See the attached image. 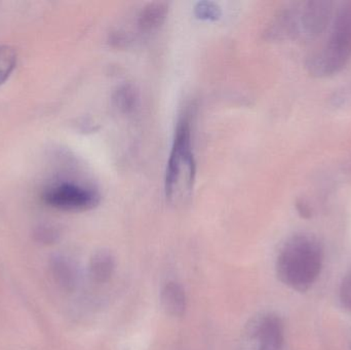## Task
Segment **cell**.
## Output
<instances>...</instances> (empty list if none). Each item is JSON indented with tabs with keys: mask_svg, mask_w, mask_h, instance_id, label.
Returning a JSON list of instances; mask_svg holds the SVG:
<instances>
[{
	"mask_svg": "<svg viewBox=\"0 0 351 350\" xmlns=\"http://www.w3.org/2000/svg\"><path fill=\"white\" fill-rule=\"evenodd\" d=\"M300 4H290L278 12L266 32L268 38L286 40L300 37Z\"/></svg>",
	"mask_w": 351,
	"mask_h": 350,
	"instance_id": "cell-7",
	"label": "cell"
},
{
	"mask_svg": "<svg viewBox=\"0 0 351 350\" xmlns=\"http://www.w3.org/2000/svg\"><path fill=\"white\" fill-rule=\"evenodd\" d=\"M334 2L306 1L300 4V37L313 40L327 28L333 14Z\"/></svg>",
	"mask_w": 351,
	"mask_h": 350,
	"instance_id": "cell-6",
	"label": "cell"
},
{
	"mask_svg": "<svg viewBox=\"0 0 351 350\" xmlns=\"http://www.w3.org/2000/svg\"><path fill=\"white\" fill-rule=\"evenodd\" d=\"M115 106L123 113H131L135 110L138 103V92L131 84L119 86L113 96Z\"/></svg>",
	"mask_w": 351,
	"mask_h": 350,
	"instance_id": "cell-12",
	"label": "cell"
},
{
	"mask_svg": "<svg viewBox=\"0 0 351 350\" xmlns=\"http://www.w3.org/2000/svg\"><path fill=\"white\" fill-rule=\"evenodd\" d=\"M285 326L274 312H260L241 331L239 350H284Z\"/></svg>",
	"mask_w": 351,
	"mask_h": 350,
	"instance_id": "cell-4",
	"label": "cell"
},
{
	"mask_svg": "<svg viewBox=\"0 0 351 350\" xmlns=\"http://www.w3.org/2000/svg\"><path fill=\"white\" fill-rule=\"evenodd\" d=\"M160 305L167 316L182 318L187 308L185 290L179 283L169 282L160 292Z\"/></svg>",
	"mask_w": 351,
	"mask_h": 350,
	"instance_id": "cell-8",
	"label": "cell"
},
{
	"mask_svg": "<svg viewBox=\"0 0 351 350\" xmlns=\"http://www.w3.org/2000/svg\"><path fill=\"white\" fill-rule=\"evenodd\" d=\"M51 273L58 285L66 291H73L78 283V271L73 261L64 255L51 258Z\"/></svg>",
	"mask_w": 351,
	"mask_h": 350,
	"instance_id": "cell-9",
	"label": "cell"
},
{
	"mask_svg": "<svg viewBox=\"0 0 351 350\" xmlns=\"http://www.w3.org/2000/svg\"><path fill=\"white\" fill-rule=\"evenodd\" d=\"M100 193L80 183H57L45 189L43 199L49 207L66 212H84L94 209L100 203Z\"/></svg>",
	"mask_w": 351,
	"mask_h": 350,
	"instance_id": "cell-5",
	"label": "cell"
},
{
	"mask_svg": "<svg viewBox=\"0 0 351 350\" xmlns=\"http://www.w3.org/2000/svg\"><path fill=\"white\" fill-rule=\"evenodd\" d=\"M351 58V1L344 2L334 20L327 45L305 62L313 77H329L344 69Z\"/></svg>",
	"mask_w": 351,
	"mask_h": 350,
	"instance_id": "cell-3",
	"label": "cell"
},
{
	"mask_svg": "<svg viewBox=\"0 0 351 350\" xmlns=\"http://www.w3.org/2000/svg\"><path fill=\"white\" fill-rule=\"evenodd\" d=\"M16 64V51L10 45H0V84L12 73Z\"/></svg>",
	"mask_w": 351,
	"mask_h": 350,
	"instance_id": "cell-13",
	"label": "cell"
},
{
	"mask_svg": "<svg viewBox=\"0 0 351 350\" xmlns=\"http://www.w3.org/2000/svg\"><path fill=\"white\" fill-rule=\"evenodd\" d=\"M194 12H195L196 16L202 20H217L221 16L220 8L214 2L210 1L198 2Z\"/></svg>",
	"mask_w": 351,
	"mask_h": 350,
	"instance_id": "cell-14",
	"label": "cell"
},
{
	"mask_svg": "<svg viewBox=\"0 0 351 350\" xmlns=\"http://www.w3.org/2000/svg\"><path fill=\"white\" fill-rule=\"evenodd\" d=\"M323 264L322 242L311 234H295L287 240L278 253L276 275L287 287L305 293L319 279Z\"/></svg>",
	"mask_w": 351,
	"mask_h": 350,
	"instance_id": "cell-1",
	"label": "cell"
},
{
	"mask_svg": "<svg viewBox=\"0 0 351 350\" xmlns=\"http://www.w3.org/2000/svg\"><path fill=\"white\" fill-rule=\"evenodd\" d=\"M296 210L303 219H311L313 217V210L305 199H297Z\"/></svg>",
	"mask_w": 351,
	"mask_h": 350,
	"instance_id": "cell-16",
	"label": "cell"
},
{
	"mask_svg": "<svg viewBox=\"0 0 351 350\" xmlns=\"http://www.w3.org/2000/svg\"><path fill=\"white\" fill-rule=\"evenodd\" d=\"M340 302L348 312H351V271L342 279L339 290Z\"/></svg>",
	"mask_w": 351,
	"mask_h": 350,
	"instance_id": "cell-15",
	"label": "cell"
},
{
	"mask_svg": "<svg viewBox=\"0 0 351 350\" xmlns=\"http://www.w3.org/2000/svg\"><path fill=\"white\" fill-rule=\"evenodd\" d=\"M169 5L165 2H152L142 8L138 26L143 32H152L160 28L168 16Z\"/></svg>",
	"mask_w": 351,
	"mask_h": 350,
	"instance_id": "cell-11",
	"label": "cell"
},
{
	"mask_svg": "<svg viewBox=\"0 0 351 350\" xmlns=\"http://www.w3.org/2000/svg\"><path fill=\"white\" fill-rule=\"evenodd\" d=\"M350 349H351V334H350Z\"/></svg>",
	"mask_w": 351,
	"mask_h": 350,
	"instance_id": "cell-17",
	"label": "cell"
},
{
	"mask_svg": "<svg viewBox=\"0 0 351 350\" xmlns=\"http://www.w3.org/2000/svg\"><path fill=\"white\" fill-rule=\"evenodd\" d=\"M115 257L110 251H97L90 259L88 273L90 279L98 284H105L110 281L115 271Z\"/></svg>",
	"mask_w": 351,
	"mask_h": 350,
	"instance_id": "cell-10",
	"label": "cell"
},
{
	"mask_svg": "<svg viewBox=\"0 0 351 350\" xmlns=\"http://www.w3.org/2000/svg\"><path fill=\"white\" fill-rule=\"evenodd\" d=\"M196 162L192 147L191 111H184L178 121L166 173V195L172 205H183L191 197Z\"/></svg>",
	"mask_w": 351,
	"mask_h": 350,
	"instance_id": "cell-2",
	"label": "cell"
}]
</instances>
